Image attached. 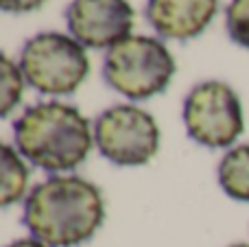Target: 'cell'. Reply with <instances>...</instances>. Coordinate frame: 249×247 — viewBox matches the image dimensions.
<instances>
[{"instance_id": "4", "label": "cell", "mask_w": 249, "mask_h": 247, "mask_svg": "<svg viewBox=\"0 0 249 247\" xmlns=\"http://www.w3.org/2000/svg\"><path fill=\"white\" fill-rule=\"evenodd\" d=\"M26 83L42 94H72L90 74V59L74 37L64 33H37L20 53Z\"/></svg>"}, {"instance_id": "8", "label": "cell", "mask_w": 249, "mask_h": 247, "mask_svg": "<svg viewBox=\"0 0 249 247\" xmlns=\"http://www.w3.org/2000/svg\"><path fill=\"white\" fill-rule=\"evenodd\" d=\"M219 0H146L144 16L158 35L168 39H190L212 22Z\"/></svg>"}, {"instance_id": "14", "label": "cell", "mask_w": 249, "mask_h": 247, "mask_svg": "<svg viewBox=\"0 0 249 247\" xmlns=\"http://www.w3.org/2000/svg\"><path fill=\"white\" fill-rule=\"evenodd\" d=\"M7 247H51V245H46L44 241L35 239V236H29V239H18V241H13V243L7 245Z\"/></svg>"}, {"instance_id": "15", "label": "cell", "mask_w": 249, "mask_h": 247, "mask_svg": "<svg viewBox=\"0 0 249 247\" xmlns=\"http://www.w3.org/2000/svg\"><path fill=\"white\" fill-rule=\"evenodd\" d=\"M230 247H249V243H234V245H230Z\"/></svg>"}, {"instance_id": "12", "label": "cell", "mask_w": 249, "mask_h": 247, "mask_svg": "<svg viewBox=\"0 0 249 247\" xmlns=\"http://www.w3.org/2000/svg\"><path fill=\"white\" fill-rule=\"evenodd\" d=\"M225 26L232 42L249 48V0H232L228 4Z\"/></svg>"}, {"instance_id": "5", "label": "cell", "mask_w": 249, "mask_h": 247, "mask_svg": "<svg viewBox=\"0 0 249 247\" xmlns=\"http://www.w3.org/2000/svg\"><path fill=\"white\" fill-rule=\"evenodd\" d=\"M184 125L190 138L203 147H232L245 129L241 99L223 81L199 83L184 101Z\"/></svg>"}, {"instance_id": "11", "label": "cell", "mask_w": 249, "mask_h": 247, "mask_svg": "<svg viewBox=\"0 0 249 247\" xmlns=\"http://www.w3.org/2000/svg\"><path fill=\"white\" fill-rule=\"evenodd\" d=\"M24 74L18 64H13L7 55H2V105H0V114L9 116L11 109L20 103L22 99V88H24Z\"/></svg>"}, {"instance_id": "6", "label": "cell", "mask_w": 249, "mask_h": 247, "mask_svg": "<svg viewBox=\"0 0 249 247\" xmlns=\"http://www.w3.org/2000/svg\"><path fill=\"white\" fill-rule=\"evenodd\" d=\"M94 142L112 164L142 166L158 156L160 127L138 105H114L96 118Z\"/></svg>"}, {"instance_id": "13", "label": "cell", "mask_w": 249, "mask_h": 247, "mask_svg": "<svg viewBox=\"0 0 249 247\" xmlns=\"http://www.w3.org/2000/svg\"><path fill=\"white\" fill-rule=\"evenodd\" d=\"M46 0H0L4 11L9 13H26L33 11V9H39Z\"/></svg>"}, {"instance_id": "9", "label": "cell", "mask_w": 249, "mask_h": 247, "mask_svg": "<svg viewBox=\"0 0 249 247\" xmlns=\"http://www.w3.org/2000/svg\"><path fill=\"white\" fill-rule=\"evenodd\" d=\"M219 184L228 197L249 201V144L232 147L219 162Z\"/></svg>"}, {"instance_id": "1", "label": "cell", "mask_w": 249, "mask_h": 247, "mask_svg": "<svg viewBox=\"0 0 249 247\" xmlns=\"http://www.w3.org/2000/svg\"><path fill=\"white\" fill-rule=\"evenodd\" d=\"M105 221L99 186L79 175H53L26 195L22 223L51 247H79Z\"/></svg>"}, {"instance_id": "3", "label": "cell", "mask_w": 249, "mask_h": 247, "mask_svg": "<svg viewBox=\"0 0 249 247\" xmlns=\"http://www.w3.org/2000/svg\"><path fill=\"white\" fill-rule=\"evenodd\" d=\"M175 74V59L160 39L129 35L105 55L103 77L109 88L131 101H144L168 88Z\"/></svg>"}, {"instance_id": "2", "label": "cell", "mask_w": 249, "mask_h": 247, "mask_svg": "<svg viewBox=\"0 0 249 247\" xmlns=\"http://www.w3.org/2000/svg\"><path fill=\"white\" fill-rule=\"evenodd\" d=\"M16 149L48 173L77 169L90 156L94 127L74 105L48 101L31 105L13 123Z\"/></svg>"}, {"instance_id": "10", "label": "cell", "mask_w": 249, "mask_h": 247, "mask_svg": "<svg viewBox=\"0 0 249 247\" xmlns=\"http://www.w3.org/2000/svg\"><path fill=\"white\" fill-rule=\"evenodd\" d=\"M2 191H0V204L2 208L16 204L24 197L26 184H29V169H26L22 153L11 144H2Z\"/></svg>"}, {"instance_id": "7", "label": "cell", "mask_w": 249, "mask_h": 247, "mask_svg": "<svg viewBox=\"0 0 249 247\" xmlns=\"http://www.w3.org/2000/svg\"><path fill=\"white\" fill-rule=\"evenodd\" d=\"M66 22L81 46L112 48L129 37L133 9L129 0H72L66 9Z\"/></svg>"}]
</instances>
